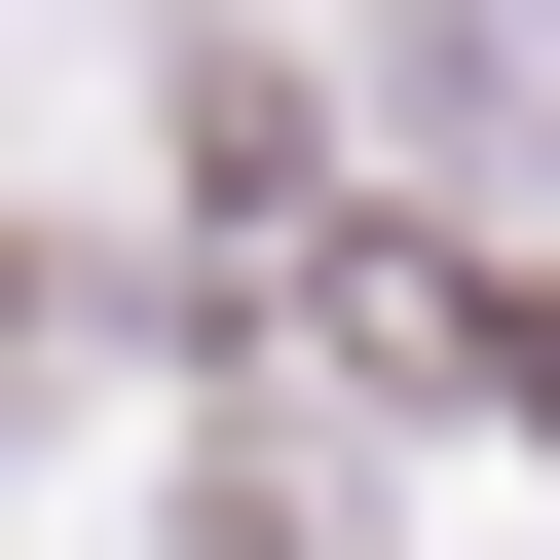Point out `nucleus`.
I'll return each mask as SVG.
<instances>
[{"mask_svg":"<svg viewBox=\"0 0 560 560\" xmlns=\"http://www.w3.org/2000/svg\"><path fill=\"white\" fill-rule=\"evenodd\" d=\"M187 560H337V486H300V448H224V486H187Z\"/></svg>","mask_w":560,"mask_h":560,"instance_id":"1","label":"nucleus"},{"mask_svg":"<svg viewBox=\"0 0 560 560\" xmlns=\"http://www.w3.org/2000/svg\"><path fill=\"white\" fill-rule=\"evenodd\" d=\"M486 411H523V448H560V300H486Z\"/></svg>","mask_w":560,"mask_h":560,"instance_id":"2","label":"nucleus"}]
</instances>
